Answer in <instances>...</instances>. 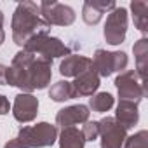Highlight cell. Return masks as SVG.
<instances>
[{
  "instance_id": "1",
  "label": "cell",
  "mask_w": 148,
  "mask_h": 148,
  "mask_svg": "<svg viewBox=\"0 0 148 148\" xmlns=\"http://www.w3.org/2000/svg\"><path fill=\"white\" fill-rule=\"evenodd\" d=\"M12 40L16 45L23 47L30 38L40 33H49L51 26L42 19L40 7L35 2H21L16 5V11L12 14Z\"/></svg>"
},
{
  "instance_id": "2",
  "label": "cell",
  "mask_w": 148,
  "mask_h": 148,
  "mask_svg": "<svg viewBox=\"0 0 148 148\" xmlns=\"http://www.w3.org/2000/svg\"><path fill=\"white\" fill-rule=\"evenodd\" d=\"M21 148H45L52 146L58 139V127L49 122H38L37 125H25L16 136Z\"/></svg>"
},
{
  "instance_id": "3",
  "label": "cell",
  "mask_w": 148,
  "mask_h": 148,
  "mask_svg": "<svg viewBox=\"0 0 148 148\" xmlns=\"http://www.w3.org/2000/svg\"><path fill=\"white\" fill-rule=\"evenodd\" d=\"M35 58H37L35 54L26 52V51H19L12 58L11 66H7V86L19 87L26 94L33 92L32 84H30V68Z\"/></svg>"
},
{
  "instance_id": "4",
  "label": "cell",
  "mask_w": 148,
  "mask_h": 148,
  "mask_svg": "<svg viewBox=\"0 0 148 148\" xmlns=\"http://www.w3.org/2000/svg\"><path fill=\"white\" fill-rule=\"evenodd\" d=\"M23 51L32 52L47 61H52L54 58H61V56H70V47L63 44L58 37H51L49 33L35 35L23 45Z\"/></svg>"
},
{
  "instance_id": "5",
  "label": "cell",
  "mask_w": 148,
  "mask_h": 148,
  "mask_svg": "<svg viewBox=\"0 0 148 148\" xmlns=\"http://www.w3.org/2000/svg\"><path fill=\"white\" fill-rule=\"evenodd\" d=\"M92 70L101 77H110L112 73L115 71H124L127 63H129V58L125 52L122 51H105V49H98L92 56Z\"/></svg>"
},
{
  "instance_id": "6",
  "label": "cell",
  "mask_w": 148,
  "mask_h": 148,
  "mask_svg": "<svg viewBox=\"0 0 148 148\" xmlns=\"http://www.w3.org/2000/svg\"><path fill=\"white\" fill-rule=\"evenodd\" d=\"M115 87L120 101L139 103L146 96V84H141L134 70H125L115 79Z\"/></svg>"
},
{
  "instance_id": "7",
  "label": "cell",
  "mask_w": 148,
  "mask_h": 148,
  "mask_svg": "<svg viewBox=\"0 0 148 148\" xmlns=\"http://www.w3.org/2000/svg\"><path fill=\"white\" fill-rule=\"evenodd\" d=\"M125 33H127V9L124 7H115L105 23V40L110 45H120L125 40Z\"/></svg>"
},
{
  "instance_id": "8",
  "label": "cell",
  "mask_w": 148,
  "mask_h": 148,
  "mask_svg": "<svg viewBox=\"0 0 148 148\" xmlns=\"http://www.w3.org/2000/svg\"><path fill=\"white\" fill-rule=\"evenodd\" d=\"M40 7V16L42 19L52 26H70L73 21H75V11H73L70 5H64V4H59V2H49V0H45V2H40L38 4Z\"/></svg>"
},
{
  "instance_id": "9",
  "label": "cell",
  "mask_w": 148,
  "mask_h": 148,
  "mask_svg": "<svg viewBox=\"0 0 148 148\" xmlns=\"http://www.w3.org/2000/svg\"><path fill=\"white\" fill-rule=\"evenodd\" d=\"M99 138L101 148H124V141L127 138V131L117 124L113 117H105L99 120Z\"/></svg>"
},
{
  "instance_id": "10",
  "label": "cell",
  "mask_w": 148,
  "mask_h": 148,
  "mask_svg": "<svg viewBox=\"0 0 148 148\" xmlns=\"http://www.w3.org/2000/svg\"><path fill=\"white\" fill-rule=\"evenodd\" d=\"M38 113V98H35L33 94H26V92H19L14 99L12 105V115L18 122L26 124L37 119Z\"/></svg>"
},
{
  "instance_id": "11",
  "label": "cell",
  "mask_w": 148,
  "mask_h": 148,
  "mask_svg": "<svg viewBox=\"0 0 148 148\" xmlns=\"http://www.w3.org/2000/svg\"><path fill=\"white\" fill-rule=\"evenodd\" d=\"M52 77V61H47L44 58H35L30 68V84L33 91H42L49 86Z\"/></svg>"
},
{
  "instance_id": "12",
  "label": "cell",
  "mask_w": 148,
  "mask_h": 148,
  "mask_svg": "<svg viewBox=\"0 0 148 148\" xmlns=\"http://www.w3.org/2000/svg\"><path fill=\"white\" fill-rule=\"evenodd\" d=\"M115 2H106V0H86L82 7V19L86 25L94 26L101 21L103 14L112 12L115 9Z\"/></svg>"
},
{
  "instance_id": "13",
  "label": "cell",
  "mask_w": 148,
  "mask_h": 148,
  "mask_svg": "<svg viewBox=\"0 0 148 148\" xmlns=\"http://www.w3.org/2000/svg\"><path fill=\"white\" fill-rule=\"evenodd\" d=\"M89 108L86 105H71L58 112L56 115V124L64 127H73L77 124H84L89 120Z\"/></svg>"
},
{
  "instance_id": "14",
  "label": "cell",
  "mask_w": 148,
  "mask_h": 148,
  "mask_svg": "<svg viewBox=\"0 0 148 148\" xmlns=\"http://www.w3.org/2000/svg\"><path fill=\"white\" fill-rule=\"evenodd\" d=\"M92 68V61H91V58H87V56H80V54H70V56H66L63 61H61V64H59V73L63 77H79V75H82L84 71H87V70H91Z\"/></svg>"
},
{
  "instance_id": "15",
  "label": "cell",
  "mask_w": 148,
  "mask_h": 148,
  "mask_svg": "<svg viewBox=\"0 0 148 148\" xmlns=\"http://www.w3.org/2000/svg\"><path fill=\"white\" fill-rule=\"evenodd\" d=\"M99 75L91 68L87 71H84L82 75L75 77V82H71L73 89H75V94L77 98L79 96H94V92L98 91L99 87Z\"/></svg>"
},
{
  "instance_id": "16",
  "label": "cell",
  "mask_w": 148,
  "mask_h": 148,
  "mask_svg": "<svg viewBox=\"0 0 148 148\" xmlns=\"http://www.w3.org/2000/svg\"><path fill=\"white\" fill-rule=\"evenodd\" d=\"M117 124H120L125 131L134 127L139 120V112H138V103L132 101H120L117 106V113L113 117Z\"/></svg>"
},
{
  "instance_id": "17",
  "label": "cell",
  "mask_w": 148,
  "mask_h": 148,
  "mask_svg": "<svg viewBox=\"0 0 148 148\" xmlns=\"http://www.w3.org/2000/svg\"><path fill=\"white\" fill-rule=\"evenodd\" d=\"M134 59H136V75L141 84H146V70H148V38L143 37L132 45Z\"/></svg>"
},
{
  "instance_id": "18",
  "label": "cell",
  "mask_w": 148,
  "mask_h": 148,
  "mask_svg": "<svg viewBox=\"0 0 148 148\" xmlns=\"http://www.w3.org/2000/svg\"><path fill=\"white\" fill-rule=\"evenodd\" d=\"M86 138L77 127H64L59 134V148H84Z\"/></svg>"
},
{
  "instance_id": "19",
  "label": "cell",
  "mask_w": 148,
  "mask_h": 148,
  "mask_svg": "<svg viewBox=\"0 0 148 148\" xmlns=\"http://www.w3.org/2000/svg\"><path fill=\"white\" fill-rule=\"evenodd\" d=\"M131 11H132L134 26L141 33H146L148 32V4L145 0H134V2H131Z\"/></svg>"
},
{
  "instance_id": "20",
  "label": "cell",
  "mask_w": 148,
  "mask_h": 148,
  "mask_svg": "<svg viewBox=\"0 0 148 148\" xmlns=\"http://www.w3.org/2000/svg\"><path fill=\"white\" fill-rule=\"evenodd\" d=\"M49 98L52 101H56V103H63V101H68V99L77 98V94H75V89H73L71 82L59 80V82H56L49 89Z\"/></svg>"
},
{
  "instance_id": "21",
  "label": "cell",
  "mask_w": 148,
  "mask_h": 148,
  "mask_svg": "<svg viewBox=\"0 0 148 148\" xmlns=\"http://www.w3.org/2000/svg\"><path fill=\"white\" fill-rule=\"evenodd\" d=\"M113 103H115V99L110 92H98L89 99L87 108H91L92 112H98V113H105L113 106Z\"/></svg>"
},
{
  "instance_id": "22",
  "label": "cell",
  "mask_w": 148,
  "mask_h": 148,
  "mask_svg": "<svg viewBox=\"0 0 148 148\" xmlns=\"http://www.w3.org/2000/svg\"><path fill=\"white\" fill-rule=\"evenodd\" d=\"M124 148H148V131H138L132 136H127Z\"/></svg>"
},
{
  "instance_id": "23",
  "label": "cell",
  "mask_w": 148,
  "mask_h": 148,
  "mask_svg": "<svg viewBox=\"0 0 148 148\" xmlns=\"http://www.w3.org/2000/svg\"><path fill=\"white\" fill-rule=\"evenodd\" d=\"M80 131H82L86 141H94V139L99 138V122H96V120L89 122L87 120V122H84V127Z\"/></svg>"
},
{
  "instance_id": "24",
  "label": "cell",
  "mask_w": 148,
  "mask_h": 148,
  "mask_svg": "<svg viewBox=\"0 0 148 148\" xmlns=\"http://www.w3.org/2000/svg\"><path fill=\"white\" fill-rule=\"evenodd\" d=\"M11 110V103L9 99L4 96V94H0V115H7Z\"/></svg>"
},
{
  "instance_id": "25",
  "label": "cell",
  "mask_w": 148,
  "mask_h": 148,
  "mask_svg": "<svg viewBox=\"0 0 148 148\" xmlns=\"http://www.w3.org/2000/svg\"><path fill=\"white\" fill-rule=\"evenodd\" d=\"M0 86H7V66L0 63Z\"/></svg>"
},
{
  "instance_id": "26",
  "label": "cell",
  "mask_w": 148,
  "mask_h": 148,
  "mask_svg": "<svg viewBox=\"0 0 148 148\" xmlns=\"http://www.w3.org/2000/svg\"><path fill=\"white\" fill-rule=\"evenodd\" d=\"M4 148H21L19 146V143H18V139L14 138V139H9L5 145H4Z\"/></svg>"
},
{
  "instance_id": "27",
  "label": "cell",
  "mask_w": 148,
  "mask_h": 148,
  "mask_svg": "<svg viewBox=\"0 0 148 148\" xmlns=\"http://www.w3.org/2000/svg\"><path fill=\"white\" fill-rule=\"evenodd\" d=\"M2 44H4V38H0V45H2Z\"/></svg>"
}]
</instances>
